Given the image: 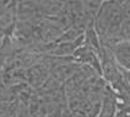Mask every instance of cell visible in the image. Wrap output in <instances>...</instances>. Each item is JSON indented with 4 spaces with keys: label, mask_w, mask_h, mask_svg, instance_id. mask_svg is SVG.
Masks as SVG:
<instances>
[{
    "label": "cell",
    "mask_w": 130,
    "mask_h": 117,
    "mask_svg": "<svg viewBox=\"0 0 130 117\" xmlns=\"http://www.w3.org/2000/svg\"><path fill=\"white\" fill-rule=\"evenodd\" d=\"M109 48L118 66L125 72H130V40H119Z\"/></svg>",
    "instance_id": "2"
},
{
    "label": "cell",
    "mask_w": 130,
    "mask_h": 117,
    "mask_svg": "<svg viewBox=\"0 0 130 117\" xmlns=\"http://www.w3.org/2000/svg\"><path fill=\"white\" fill-rule=\"evenodd\" d=\"M17 25V3L11 0L0 15V32L6 37H11L15 33Z\"/></svg>",
    "instance_id": "1"
},
{
    "label": "cell",
    "mask_w": 130,
    "mask_h": 117,
    "mask_svg": "<svg viewBox=\"0 0 130 117\" xmlns=\"http://www.w3.org/2000/svg\"><path fill=\"white\" fill-rule=\"evenodd\" d=\"M114 1H116L117 4H119L120 6H123V5L126 3V1H128V0H114Z\"/></svg>",
    "instance_id": "4"
},
{
    "label": "cell",
    "mask_w": 130,
    "mask_h": 117,
    "mask_svg": "<svg viewBox=\"0 0 130 117\" xmlns=\"http://www.w3.org/2000/svg\"><path fill=\"white\" fill-rule=\"evenodd\" d=\"M81 3L85 7V10L94 19L96 14L98 12L101 5L103 4V0H81Z\"/></svg>",
    "instance_id": "3"
},
{
    "label": "cell",
    "mask_w": 130,
    "mask_h": 117,
    "mask_svg": "<svg viewBox=\"0 0 130 117\" xmlns=\"http://www.w3.org/2000/svg\"><path fill=\"white\" fill-rule=\"evenodd\" d=\"M60 1H63V3H69V1H75V0H60Z\"/></svg>",
    "instance_id": "5"
},
{
    "label": "cell",
    "mask_w": 130,
    "mask_h": 117,
    "mask_svg": "<svg viewBox=\"0 0 130 117\" xmlns=\"http://www.w3.org/2000/svg\"><path fill=\"white\" fill-rule=\"evenodd\" d=\"M103 1H110V0H103Z\"/></svg>",
    "instance_id": "6"
}]
</instances>
